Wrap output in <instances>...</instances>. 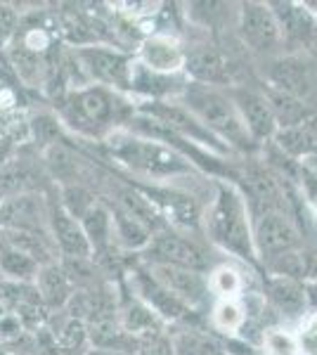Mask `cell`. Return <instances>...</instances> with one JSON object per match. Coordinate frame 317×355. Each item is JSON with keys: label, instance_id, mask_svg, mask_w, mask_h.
I'll return each mask as SVG.
<instances>
[{"label": "cell", "instance_id": "6da1fadb", "mask_svg": "<svg viewBox=\"0 0 317 355\" xmlns=\"http://www.w3.org/2000/svg\"><path fill=\"white\" fill-rule=\"evenodd\" d=\"M57 119L62 128L88 142H105L109 135L126 128L135 114V105L123 93L100 88V85H78L69 88L57 100Z\"/></svg>", "mask_w": 317, "mask_h": 355}, {"label": "cell", "instance_id": "7a4b0ae2", "mask_svg": "<svg viewBox=\"0 0 317 355\" xmlns=\"http://www.w3.org/2000/svg\"><path fill=\"white\" fill-rule=\"evenodd\" d=\"M206 239L225 254L241 263L256 266V249H253V223L251 211L239 187L230 180H216L213 197L204 209L201 223Z\"/></svg>", "mask_w": 317, "mask_h": 355}, {"label": "cell", "instance_id": "3957f363", "mask_svg": "<svg viewBox=\"0 0 317 355\" xmlns=\"http://www.w3.org/2000/svg\"><path fill=\"white\" fill-rule=\"evenodd\" d=\"M102 145H105V152L112 162L123 166L128 173L140 178V180H149L154 185L185 178L197 171L182 154L171 150L169 145L128 133L126 128L112 133Z\"/></svg>", "mask_w": 317, "mask_h": 355}, {"label": "cell", "instance_id": "277c9868", "mask_svg": "<svg viewBox=\"0 0 317 355\" xmlns=\"http://www.w3.org/2000/svg\"><path fill=\"white\" fill-rule=\"evenodd\" d=\"M178 102L185 105L199 119L201 125L206 130H211L221 142H225L234 154H241L244 159L261 154V147L246 133V125L241 121L237 107H234L232 97H230L225 88H213V85L187 81Z\"/></svg>", "mask_w": 317, "mask_h": 355}, {"label": "cell", "instance_id": "5b68a950", "mask_svg": "<svg viewBox=\"0 0 317 355\" xmlns=\"http://www.w3.org/2000/svg\"><path fill=\"white\" fill-rule=\"evenodd\" d=\"M137 261L145 266H175L187 268V270H197L209 275L211 259L204 244L199 242L194 234L175 230V227L166 225L152 234L149 244L137 254Z\"/></svg>", "mask_w": 317, "mask_h": 355}, {"label": "cell", "instance_id": "8992f818", "mask_svg": "<svg viewBox=\"0 0 317 355\" xmlns=\"http://www.w3.org/2000/svg\"><path fill=\"white\" fill-rule=\"evenodd\" d=\"M71 55L76 60L80 76L88 85H100V88L117 90V93H128L130 90V73L135 57L126 50L107 45H85V48H71Z\"/></svg>", "mask_w": 317, "mask_h": 355}, {"label": "cell", "instance_id": "52a82bcc", "mask_svg": "<svg viewBox=\"0 0 317 355\" xmlns=\"http://www.w3.org/2000/svg\"><path fill=\"white\" fill-rule=\"evenodd\" d=\"M263 83L317 107V62L305 53H282L263 62Z\"/></svg>", "mask_w": 317, "mask_h": 355}, {"label": "cell", "instance_id": "ba28073f", "mask_svg": "<svg viewBox=\"0 0 317 355\" xmlns=\"http://www.w3.org/2000/svg\"><path fill=\"white\" fill-rule=\"evenodd\" d=\"M123 284L137 296L152 313H157L164 320L166 327L178 324H199V313L187 308L182 301H178L140 261L132 263V268L126 275Z\"/></svg>", "mask_w": 317, "mask_h": 355}, {"label": "cell", "instance_id": "9c48e42d", "mask_svg": "<svg viewBox=\"0 0 317 355\" xmlns=\"http://www.w3.org/2000/svg\"><path fill=\"white\" fill-rule=\"evenodd\" d=\"M237 19H234V28L239 33V41L249 53L270 60L284 53V38H282L280 24L275 19V12L270 10V3H249L237 5Z\"/></svg>", "mask_w": 317, "mask_h": 355}, {"label": "cell", "instance_id": "30bf717a", "mask_svg": "<svg viewBox=\"0 0 317 355\" xmlns=\"http://www.w3.org/2000/svg\"><path fill=\"white\" fill-rule=\"evenodd\" d=\"M253 223V249L256 259L265 268L268 263L303 249V232L293 214H263L251 218Z\"/></svg>", "mask_w": 317, "mask_h": 355}, {"label": "cell", "instance_id": "8fae6325", "mask_svg": "<svg viewBox=\"0 0 317 355\" xmlns=\"http://www.w3.org/2000/svg\"><path fill=\"white\" fill-rule=\"evenodd\" d=\"M228 93L232 97L234 107H237L251 140L256 142L258 147L273 142L280 128H277V121H275L273 107H270L268 97H265V90L256 88V85L237 83V85H232V88H228Z\"/></svg>", "mask_w": 317, "mask_h": 355}, {"label": "cell", "instance_id": "7c38bea8", "mask_svg": "<svg viewBox=\"0 0 317 355\" xmlns=\"http://www.w3.org/2000/svg\"><path fill=\"white\" fill-rule=\"evenodd\" d=\"M234 62L225 55L218 45L204 43L185 48V78L192 83L213 85V88H232L234 83Z\"/></svg>", "mask_w": 317, "mask_h": 355}, {"label": "cell", "instance_id": "4fadbf2b", "mask_svg": "<svg viewBox=\"0 0 317 355\" xmlns=\"http://www.w3.org/2000/svg\"><path fill=\"white\" fill-rule=\"evenodd\" d=\"M48 234L60 259H93V246L80 220L67 214L57 199H48Z\"/></svg>", "mask_w": 317, "mask_h": 355}, {"label": "cell", "instance_id": "5bb4252c", "mask_svg": "<svg viewBox=\"0 0 317 355\" xmlns=\"http://www.w3.org/2000/svg\"><path fill=\"white\" fill-rule=\"evenodd\" d=\"M263 301L270 313L277 315V322H301L308 315V296H305V282L289 277H275L265 275L263 282Z\"/></svg>", "mask_w": 317, "mask_h": 355}, {"label": "cell", "instance_id": "9a60e30c", "mask_svg": "<svg viewBox=\"0 0 317 355\" xmlns=\"http://www.w3.org/2000/svg\"><path fill=\"white\" fill-rule=\"evenodd\" d=\"M48 180L50 178L40 159L12 154L0 168V202L19 197V194H45L43 190Z\"/></svg>", "mask_w": 317, "mask_h": 355}, {"label": "cell", "instance_id": "2e32d148", "mask_svg": "<svg viewBox=\"0 0 317 355\" xmlns=\"http://www.w3.org/2000/svg\"><path fill=\"white\" fill-rule=\"evenodd\" d=\"M142 266H145V263H142ZM145 268L175 296L178 301H182L187 308H192L194 313H201V308L209 303L211 291H209V279H206L204 272L187 270V268H175V266H145Z\"/></svg>", "mask_w": 317, "mask_h": 355}, {"label": "cell", "instance_id": "e0dca14e", "mask_svg": "<svg viewBox=\"0 0 317 355\" xmlns=\"http://www.w3.org/2000/svg\"><path fill=\"white\" fill-rule=\"evenodd\" d=\"M0 230L48 232L45 194H19V197L0 202Z\"/></svg>", "mask_w": 317, "mask_h": 355}, {"label": "cell", "instance_id": "ac0fdd59", "mask_svg": "<svg viewBox=\"0 0 317 355\" xmlns=\"http://www.w3.org/2000/svg\"><path fill=\"white\" fill-rule=\"evenodd\" d=\"M135 60L142 67H147L149 71L169 73V76L185 73V48L171 33H152V36H145L140 41Z\"/></svg>", "mask_w": 317, "mask_h": 355}, {"label": "cell", "instance_id": "d6986e66", "mask_svg": "<svg viewBox=\"0 0 317 355\" xmlns=\"http://www.w3.org/2000/svg\"><path fill=\"white\" fill-rule=\"evenodd\" d=\"M117 291H119V322L126 334L132 336L135 341H142V339H149V336L169 331L164 320H161L157 313L149 311L145 303L137 299L123 282L117 284Z\"/></svg>", "mask_w": 317, "mask_h": 355}, {"label": "cell", "instance_id": "ffe728a7", "mask_svg": "<svg viewBox=\"0 0 317 355\" xmlns=\"http://www.w3.org/2000/svg\"><path fill=\"white\" fill-rule=\"evenodd\" d=\"M270 10L275 12L284 45L296 50L310 48L317 41V19L303 3H270Z\"/></svg>", "mask_w": 317, "mask_h": 355}, {"label": "cell", "instance_id": "44dd1931", "mask_svg": "<svg viewBox=\"0 0 317 355\" xmlns=\"http://www.w3.org/2000/svg\"><path fill=\"white\" fill-rule=\"evenodd\" d=\"M33 287H36L38 299L43 303L45 311H53V313L65 311L69 299H71L74 291H76L60 261L40 266L36 279H33Z\"/></svg>", "mask_w": 317, "mask_h": 355}, {"label": "cell", "instance_id": "7402d4cb", "mask_svg": "<svg viewBox=\"0 0 317 355\" xmlns=\"http://www.w3.org/2000/svg\"><path fill=\"white\" fill-rule=\"evenodd\" d=\"M173 355H225L223 336L201 324H178L169 327Z\"/></svg>", "mask_w": 317, "mask_h": 355}, {"label": "cell", "instance_id": "603a6c76", "mask_svg": "<svg viewBox=\"0 0 317 355\" xmlns=\"http://www.w3.org/2000/svg\"><path fill=\"white\" fill-rule=\"evenodd\" d=\"M273 145L289 157L291 162H303V159H317V116L310 121L282 128L275 135Z\"/></svg>", "mask_w": 317, "mask_h": 355}, {"label": "cell", "instance_id": "cb8c5ba5", "mask_svg": "<svg viewBox=\"0 0 317 355\" xmlns=\"http://www.w3.org/2000/svg\"><path fill=\"white\" fill-rule=\"evenodd\" d=\"M80 225H83L85 237H88L90 246H93V256L112 249V246H119L117 237H114L112 211H109L105 199H97V202L85 211L83 218H80Z\"/></svg>", "mask_w": 317, "mask_h": 355}, {"label": "cell", "instance_id": "d4e9b609", "mask_svg": "<svg viewBox=\"0 0 317 355\" xmlns=\"http://www.w3.org/2000/svg\"><path fill=\"white\" fill-rule=\"evenodd\" d=\"M263 90H265V97H268L270 107H273L275 121H277L280 130L305 123L313 116H317L315 105H308V102L296 100V97H291V95H284V93H280V90H273V88H268V85H263Z\"/></svg>", "mask_w": 317, "mask_h": 355}, {"label": "cell", "instance_id": "484cf974", "mask_svg": "<svg viewBox=\"0 0 317 355\" xmlns=\"http://www.w3.org/2000/svg\"><path fill=\"white\" fill-rule=\"evenodd\" d=\"M211 329L218 336H239L246 324V306L241 299H225L213 301L211 306Z\"/></svg>", "mask_w": 317, "mask_h": 355}, {"label": "cell", "instance_id": "4316f807", "mask_svg": "<svg viewBox=\"0 0 317 355\" xmlns=\"http://www.w3.org/2000/svg\"><path fill=\"white\" fill-rule=\"evenodd\" d=\"M209 291L213 301H225V299H241L246 294V282L239 268L230 266V263H221V266L211 268L209 275Z\"/></svg>", "mask_w": 317, "mask_h": 355}, {"label": "cell", "instance_id": "83f0119b", "mask_svg": "<svg viewBox=\"0 0 317 355\" xmlns=\"http://www.w3.org/2000/svg\"><path fill=\"white\" fill-rule=\"evenodd\" d=\"M53 334H55V346L69 355H85L90 351L88 324L78 318H71L69 313H65V318H62V322L57 324Z\"/></svg>", "mask_w": 317, "mask_h": 355}, {"label": "cell", "instance_id": "f1b7e54d", "mask_svg": "<svg viewBox=\"0 0 317 355\" xmlns=\"http://www.w3.org/2000/svg\"><path fill=\"white\" fill-rule=\"evenodd\" d=\"M261 351L265 355H301L296 331L284 327V324H273L263 331Z\"/></svg>", "mask_w": 317, "mask_h": 355}, {"label": "cell", "instance_id": "f546056e", "mask_svg": "<svg viewBox=\"0 0 317 355\" xmlns=\"http://www.w3.org/2000/svg\"><path fill=\"white\" fill-rule=\"evenodd\" d=\"M301 355H317V313H308L296 329Z\"/></svg>", "mask_w": 317, "mask_h": 355}, {"label": "cell", "instance_id": "4dcf8cb0", "mask_svg": "<svg viewBox=\"0 0 317 355\" xmlns=\"http://www.w3.org/2000/svg\"><path fill=\"white\" fill-rule=\"evenodd\" d=\"M135 355H173V343H171V334L164 331V334L149 336V339L137 341Z\"/></svg>", "mask_w": 317, "mask_h": 355}, {"label": "cell", "instance_id": "1f68e13d", "mask_svg": "<svg viewBox=\"0 0 317 355\" xmlns=\"http://www.w3.org/2000/svg\"><path fill=\"white\" fill-rule=\"evenodd\" d=\"M22 24L19 10H15V5L0 3V41L8 43L10 38L17 33V28Z\"/></svg>", "mask_w": 317, "mask_h": 355}, {"label": "cell", "instance_id": "d6a6232c", "mask_svg": "<svg viewBox=\"0 0 317 355\" xmlns=\"http://www.w3.org/2000/svg\"><path fill=\"white\" fill-rule=\"evenodd\" d=\"M24 331V322L19 320V315L15 311H8L0 318V341H17Z\"/></svg>", "mask_w": 317, "mask_h": 355}, {"label": "cell", "instance_id": "836d02e7", "mask_svg": "<svg viewBox=\"0 0 317 355\" xmlns=\"http://www.w3.org/2000/svg\"><path fill=\"white\" fill-rule=\"evenodd\" d=\"M223 346H225V355H265L261 351V346L239 339V336H228V339H223Z\"/></svg>", "mask_w": 317, "mask_h": 355}, {"label": "cell", "instance_id": "e575fe53", "mask_svg": "<svg viewBox=\"0 0 317 355\" xmlns=\"http://www.w3.org/2000/svg\"><path fill=\"white\" fill-rule=\"evenodd\" d=\"M305 296H308V311L317 313V279L305 282Z\"/></svg>", "mask_w": 317, "mask_h": 355}, {"label": "cell", "instance_id": "d590c367", "mask_svg": "<svg viewBox=\"0 0 317 355\" xmlns=\"http://www.w3.org/2000/svg\"><path fill=\"white\" fill-rule=\"evenodd\" d=\"M85 355H128V353H121V351H107V348H90Z\"/></svg>", "mask_w": 317, "mask_h": 355}]
</instances>
